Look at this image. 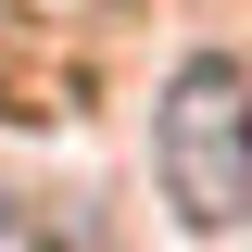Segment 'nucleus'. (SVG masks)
<instances>
[{
    "instance_id": "f03ea898",
    "label": "nucleus",
    "mask_w": 252,
    "mask_h": 252,
    "mask_svg": "<svg viewBox=\"0 0 252 252\" xmlns=\"http://www.w3.org/2000/svg\"><path fill=\"white\" fill-rule=\"evenodd\" d=\"M0 252H63L51 227H26V215H0Z\"/></svg>"
},
{
    "instance_id": "f257e3e1",
    "label": "nucleus",
    "mask_w": 252,
    "mask_h": 252,
    "mask_svg": "<svg viewBox=\"0 0 252 252\" xmlns=\"http://www.w3.org/2000/svg\"><path fill=\"white\" fill-rule=\"evenodd\" d=\"M152 164H164V202L189 227H240L252 215V76L227 51L177 63V89L152 114Z\"/></svg>"
}]
</instances>
